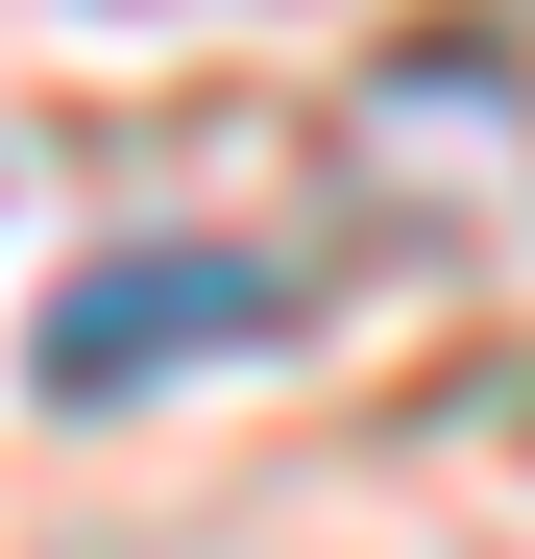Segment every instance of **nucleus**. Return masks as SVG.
<instances>
[{"label": "nucleus", "instance_id": "f257e3e1", "mask_svg": "<svg viewBox=\"0 0 535 559\" xmlns=\"http://www.w3.org/2000/svg\"><path fill=\"white\" fill-rule=\"evenodd\" d=\"M293 317H317V293H293L268 243H98L25 365H49V414H146V390H195V365H268Z\"/></svg>", "mask_w": 535, "mask_h": 559}]
</instances>
